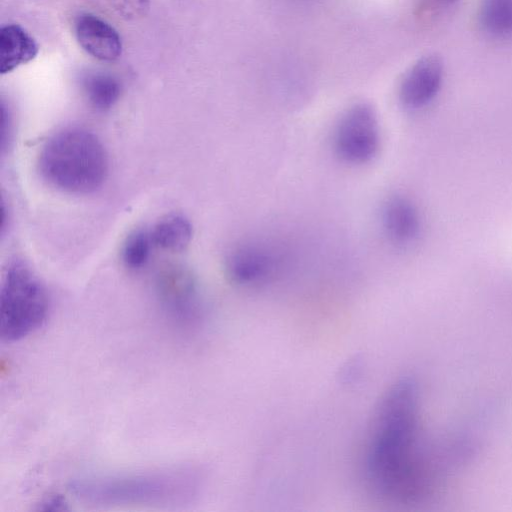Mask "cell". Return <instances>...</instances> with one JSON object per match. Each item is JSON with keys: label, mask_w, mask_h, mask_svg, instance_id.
<instances>
[{"label": "cell", "mask_w": 512, "mask_h": 512, "mask_svg": "<svg viewBox=\"0 0 512 512\" xmlns=\"http://www.w3.org/2000/svg\"><path fill=\"white\" fill-rule=\"evenodd\" d=\"M37 165L50 186L76 195L98 190L109 168L108 155L99 138L77 127L53 134L42 146Z\"/></svg>", "instance_id": "2"}, {"label": "cell", "mask_w": 512, "mask_h": 512, "mask_svg": "<svg viewBox=\"0 0 512 512\" xmlns=\"http://www.w3.org/2000/svg\"><path fill=\"white\" fill-rule=\"evenodd\" d=\"M83 90L93 108L98 111H107L118 101L121 85L109 74L96 73L84 79Z\"/></svg>", "instance_id": "13"}, {"label": "cell", "mask_w": 512, "mask_h": 512, "mask_svg": "<svg viewBox=\"0 0 512 512\" xmlns=\"http://www.w3.org/2000/svg\"><path fill=\"white\" fill-rule=\"evenodd\" d=\"M197 487L191 471L165 470L80 478L71 481L68 489L76 499L91 505H175L189 501Z\"/></svg>", "instance_id": "3"}, {"label": "cell", "mask_w": 512, "mask_h": 512, "mask_svg": "<svg viewBox=\"0 0 512 512\" xmlns=\"http://www.w3.org/2000/svg\"><path fill=\"white\" fill-rule=\"evenodd\" d=\"M154 246L169 251H181L192 238V225L183 215L162 217L150 230Z\"/></svg>", "instance_id": "12"}, {"label": "cell", "mask_w": 512, "mask_h": 512, "mask_svg": "<svg viewBox=\"0 0 512 512\" xmlns=\"http://www.w3.org/2000/svg\"><path fill=\"white\" fill-rule=\"evenodd\" d=\"M439 2H443V3H451V2H454L455 0H437Z\"/></svg>", "instance_id": "18"}, {"label": "cell", "mask_w": 512, "mask_h": 512, "mask_svg": "<svg viewBox=\"0 0 512 512\" xmlns=\"http://www.w3.org/2000/svg\"><path fill=\"white\" fill-rule=\"evenodd\" d=\"M109 5L123 18L134 20L146 15L149 0H106Z\"/></svg>", "instance_id": "16"}, {"label": "cell", "mask_w": 512, "mask_h": 512, "mask_svg": "<svg viewBox=\"0 0 512 512\" xmlns=\"http://www.w3.org/2000/svg\"><path fill=\"white\" fill-rule=\"evenodd\" d=\"M479 17L482 27L491 35H512V0H481Z\"/></svg>", "instance_id": "14"}, {"label": "cell", "mask_w": 512, "mask_h": 512, "mask_svg": "<svg viewBox=\"0 0 512 512\" xmlns=\"http://www.w3.org/2000/svg\"><path fill=\"white\" fill-rule=\"evenodd\" d=\"M381 221L388 239L399 246L416 241L421 232V216L416 205L407 197H390L382 208Z\"/></svg>", "instance_id": "9"}, {"label": "cell", "mask_w": 512, "mask_h": 512, "mask_svg": "<svg viewBox=\"0 0 512 512\" xmlns=\"http://www.w3.org/2000/svg\"><path fill=\"white\" fill-rule=\"evenodd\" d=\"M422 440L419 388L404 377L382 395L370 425L364 465L374 492L401 504L433 493L436 472Z\"/></svg>", "instance_id": "1"}, {"label": "cell", "mask_w": 512, "mask_h": 512, "mask_svg": "<svg viewBox=\"0 0 512 512\" xmlns=\"http://www.w3.org/2000/svg\"><path fill=\"white\" fill-rule=\"evenodd\" d=\"M159 292L168 309L178 317L191 319L197 313L196 286L186 271L172 269L161 275Z\"/></svg>", "instance_id": "10"}, {"label": "cell", "mask_w": 512, "mask_h": 512, "mask_svg": "<svg viewBox=\"0 0 512 512\" xmlns=\"http://www.w3.org/2000/svg\"><path fill=\"white\" fill-rule=\"evenodd\" d=\"M282 258L272 245L262 241H245L236 245L226 259L229 278L236 284L254 287L272 280Z\"/></svg>", "instance_id": "6"}, {"label": "cell", "mask_w": 512, "mask_h": 512, "mask_svg": "<svg viewBox=\"0 0 512 512\" xmlns=\"http://www.w3.org/2000/svg\"><path fill=\"white\" fill-rule=\"evenodd\" d=\"M154 246L150 230L138 228L125 239L121 258L124 265L131 270H139L148 262Z\"/></svg>", "instance_id": "15"}, {"label": "cell", "mask_w": 512, "mask_h": 512, "mask_svg": "<svg viewBox=\"0 0 512 512\" xmlns=\"http://www.w3.org/2000/svg\"><path fill=\"white\" fill-rule=\"evenodd\" d=\"M0 298V335L4 341L21 340L45 323L49 312L47 291L23 262L8 267Z\"/></svg>", "instance_id": "4"}, {"label": "cell", "mask_w": 512, "mask_h": 512, "mask_svg": "<svg viewBox=\"0 0 512 512\" xmlns=\"http://www.w3.org/2000/svg\"><path fill=\"white\" fill-rule=\"evenodd\" d=\"M75 35L79 45L92 57L101 61H115L122 53L118 32L106 21L90 14L75 19Z\"/></svg>", "instance_id": "8"}, {"label": "cell", "mask_w": 512, "mask_h": 512, "mask_svg": "<svg viewBox=\"0 0 512 512\" xmlns=\"http://www.w3.org/2000/svg\"><path fill=\"white\" fill-rule=\"evenodd\" d=\"M39 48L34 38L17 24H7L0 30V72L6 74L32 61Z\"/></svg>", "instance_id": "11"}, {"label": "cell", "mask_w": 512, "mask_h": 512, "mask_svg": "<svg viewBox=\"0 0 512 512\" xmlns=\"http://www.w3.org/2000/svg\"><path fill=\"white\" fill-rule=\"evenodd\" d=\"M67 509V503L61 496L53 495L45 498L39 504V510L62 511Z\"/></svg>", "instance_id": "17"}, {"label": "cell", "mask_w": 512, "mask_h": 512, "mask_svg": "<svg viewBox=\"0 0 512 512\" xmlns=\"http://www.w3.org/2000/svg\"><path fill=\"white\" fill-rule=\"evenodd\" d=\"M337 156L349 164L371 161L380 147V130L373 108L368 104H356L340 118L333 137Z\"/></svg>", "instance_id": "5"}, {"label": "cell", "mask_w": 512, "mask_h": 512, "mask_svg": "<svg viewBox=\"0 0 512 512\" xmlns=\"http://www.w3.org/2000/svg\"><path fill=\"white\" fill-rule=\"evenodd\" d=\"M443 79V64L435 55L418 60L404 76L399 90L402 104L409 109L428 105L438 94Z\"/></svg>", "instance_id": "7"}]
</instances>
